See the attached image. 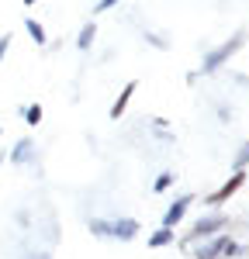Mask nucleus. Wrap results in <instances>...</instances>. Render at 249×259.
Here are the masks:
<instances>
[{
  "label": "nucleus",
  "mask_w": 249,
  "mask_h": 259,
  "mask_svg": "<svg viewBox=\"0 0 249 259\" xmlns=\"http://www.w3.org/2000/svg\"><path fill=\"white\" fill-rule=\"evenodd\" d=\"M242 45H246V31H235V35H232L225 45H218L215 52H208V56H204V62H201V73H218V69H222V66H225V62L232 59V56H235Z\"/></svg>",
  "instance_id": "obj_1"
},
{
  "label": "nucleus",
  "mask_w": 249,
  "mask_h": 259,
  "mask_svg": "<svg viewBox=\"0 0 249 259\" xmlns=\"http://www.w3.org/2000/svg\"><path fill=\"white\" fill-rule=\"evenodd\" d=\"M242 183H246V169H235V177H232V180H225V183H222V187H218L215 194H208V197H204V204H208V207H218V204L232 200V194H235V190H239Z\"/></svg>",
  "instance_id": "obj_2"
},
{
  "label": "nucleus",
  "mask_w": 249,
  "mask_h": 259,
  "mask_svg": "<svg viewBox=\"0 0 249 259\" xmlns=\"http://www.w3.org/2000/svg\"><path fill=\"white\" fill-rule=\"evenodd\" d=\"M194 204V194H180V197L173 200L170 207H166V214H163V228H177L180 221H184V214H187V207Z\"/></svg>",
  "instance_id": "obj_3"
},
{
  "label": "nucleus",
  "mask_w": 249,
  "mask_h": 259,
  "mask_svg": "<svg viewBox=\"0 0 249 259\" xmlns=\"http://www.w3.org/2000/svg\"><path fill=\"white\" fill-rule=\"evenodd\" d=\"M228 225V218H222V214H215V218H201L194 228H190V235H187V242H194V239H208V235H218L222 228Z\"/></svg>",
  "instance_id": "obj_4"
},
{
  "label": "nucleus",
  "mask_w": 249,
  "mask_h": 259,
  "mask_svg": "<svg viewBox=\"0 0 249 259\" xmlns=\"http://www.w3.org/2000/svg\"><path fill=\"white\" fill-rule=\"evenodd\" d=\"M235 242L228 239V235H218V239H211V242H204L197 252H194V259H218V256H225L228 249H232Z\"/></svg>",
  "instance_id": "obj_5"
},
{
  "label": "nucleus",
  "mask_w": 249,
  "mask_h": 259,
  "mask_svg": "<svg viewBox=\"0 0 249 259\" xmlns=\"http://www.w3.org/2000/svg\"><path fill=\"white\" fill-rule=\"evenodd\" d=\"M139 235V221L135 218H121V221H111V239H121V242H132Z\"/></svg>",
  "instance_id": "obj_6"
},
{
  "label": "nucleus",
  "mask_w": 249,
  "mask_h": 259,
  "mask_svg": "<svg viewBox=\"0 0 249 259\" xmlns=\"http://www.w3.org/2000/svg\"><path fill=\"white\" fill-rule=\"evenodd\" d=\"M31 156H35V142H31V139H21L18 145L11 149V166H28Z\"/></svg>",
  "instance_id": "obj_7"
},
{
  "label": "nucleus",
  "mask_w": 249,
  "mask_h": 259,
  "mask_svg": "<svg viewBox=\"0 0 249 259\" xmlns=\"http://www.w3.org/2000/svg\"><path fill=\"white\" fill-rule=\"evenodd\" d=\"M135 87H139V83H124V90L118 94V100L111 104V118H114V121H118V118L124 114V107H128V100H132V94H135Z\"/></svg>",
  "instance_id": "obj_8"
},
{
  "label": "nucleus",
  "mask_w": 249,
  "mask_h": 259,
  "mask_svg": "<svg viewBox=\"0 0 249 259\" xmlns=\"http://www.w3.org/2000/svg\"><path fill=\"white\" fill-rule=\"evenodd\" d=\"M94 38H97V28H94V21H90V24H83L80 35H76V45H80V52H90Z\"/></svg>",
  "instance_id": "obj_9"
},
{
  "label": "nucleus",
  "mask_w": 249,
  "mask_h": 259,
  "mask_svg": "<svg viewBox=\"0 0 249 259\" xmlns=\"http://www.w3.org/2000/svg\"><path fill=\"white\" fill-rule=\"evenodd\" d=\"M173 228H159V232H152L149 235V249H163V245H173Z\"/></svg>",
  "instance_id": "obj_10"
},
{
  "label": "nucleus",
  "mask_w": 249,
  "mask_h": 259,
  "mask_svg": "<svg viewBox=\"0 0 249 259\" xmlns=\"http://www.w3.org/2000/svg\"><path fill=\"white\" fill-rule=\"evenodd\" d=\"M24 28H28V35H31V41H35V45H45V41H49V38H45V28H42L35 18L24 21Z\"/></svg>",
  "instance_id": "obj_11"
},
{
  "label": "nucleus",
  "mask_w": 249,
  "mask_h": 259,
  "mask_svg": "<svg viewBox=\"0 0 249 259\" xmlns=\"http://www.w3.org/2000/svg\"><path fill=\"white\" fill-rule=\"evenodd\" d=\"M90 232L101 239H111V221H90Z\"/></svg>",
  "instance_id": "obj_12"
},
{
  "label": "nucleus",
  "mask_w": 249,
  "mask_h": 259,
  "mask_svg": "<svg viewBox=\"0 0 249 259\" xmlns=\"http://www.w3.org/2000/svg\"><path fill=\"white\" fill-rule=\"evenodd\" d=\"M24 121H28V124H38L42 121V107L38 104H28V107H24Z\"/></svg>",
  "instance_id": "obj_13"
},
{
  "label": "nucleus",
  "mask_w": 249,
  "mask_h": 259,
  "mask_svg": "<svg viewBox=\"0 0 249 259\" xmlns=\"http://www.w3.org/2000/svg\"><path fill=\"white\" fill-rule=\"evenodd\" d=\"M232 166H235V169H246V166H249V142L235 152V162H232Z\"/></svg>",
  "instance_id": "obj_14"
},
{
  "label": "nucleus",
  "mask_w": 249,
  "mask_h": 259,
  "mask_svg": "<svg viewBox=\"0 0 249 259\" xmlns=\"http://www.w3.org/2000/svg\"><path fill=\"white\" fill-rule=\"evenodd\" d=\"M118 0H97V7H94V14H104V11H111Z\"/></svg>",
  "instance_id": "obj_15"
},
{
  "label": "nucleus",
  "mask_w": 249,
  "mask_h": 259,
  "mask_svg": "<svg viewBox=\"0 0 249 259\" xmlns=\"http://www.w3.org/2000/svg\"><path fill=\"white\" fill-rule=\"evenodd\" d=\"M170 183H173V173H163V177L156 180V190H166V187H170Z\"/></svg>",
  "instance_id": "obj_16"
},
{
  "label": "nucleus",
  "mask_w": 249,
  "mask_h": 259,
  "mask_svg": "<svg viewBox=\"0 0 249 259\" xmlns=\"http://www.w3.org/2000/svg\"><path fill=\"white\" fill-rule=\"evenodd\" d=\"M7 49H11V35H0V62L7 56Z\"/></svg>",
  "instance_id": "obj_17"
},
{
  "label": "nucleus",
  "mask_w": 249,
  "mask_h": 259,
  "mask_svg": "<svg viewBox=\"0 0 249 259\" xmlns=\"http://www.w3.org/2000/svg\"><path fill=\"white\" fill-rule=\"evenodd\" d=\"M31 4H38V0H24V7H31Z\"/></svg>",
  "instance_id": "obj_18"
}]
</instances>
